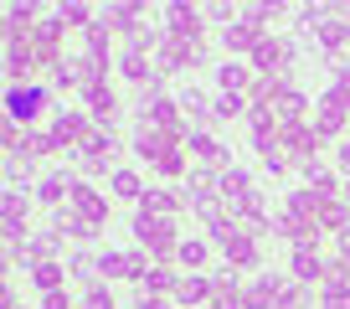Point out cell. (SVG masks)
<instances>
[{
  "label": "cell",
  "instance_id": "6da1fadb",
  "mask_svg": "<svg viewBox=\"0 0 350 309\" xmlns=\"http://www.w3.org/2000/svg\"><path fill=\"white\" fill-rule=\"evenodd\" d=\"M46 98H52V93H46L42 83H11V88H5V119L11 124H31L36 113L46 109Z\"/></svg>",
  "mask_w": 350,
  "mask_h": 309
},
{
  "label": "cell",
  "instance_id": "7a4b0ae2",
  "mask_svg": "<svg viewBox=\"0 0 350 309\" xmlns=\"http://www.w3.org/2000/svg\"><path fill=\"white\" fill-rule=\"evenodd\" d=\"M134 237H139V247H154V258H165V253H175V247H180L175 221H170V217H150V211H139V217H134Z\"/></svg>",
  "mask_w": 350,
  "mask_h": 309
},
{
  "label": "cell",
  "instance_id": "3957f363",
  "mask_svg": "<svg viewBox=\"0 0 350 309\" xmlns=\"http://www.w3.org/2000/svg\"><path fill=\"white\" fill-rule=\"evenodd\" d=\"M67 201H72V211H77V221H83V227H93V232H98L103 221H109V201H103L93 186H83V180L72 186V196H67Z\"/></svg>",
  "mask_w": 350,
  "mask_h": 309
},
{
  "label": "cell",
  "instance_id": "277c9868",
  "mask_svg": "<svg viewBox=\"0 0 350 309\" xmlns=\"http://www.w3.org/2000/svg\"><path fill=\"white\" fill-rule=\"evenodd\" d=\"M288 62H294V46H288L284 36H262V42H258V52H252V67H258L262 77L284 72Z\"/></svg>",
  "mask_w": 350,
  "mask_h": 309
},
{
  "label": "cell",
  "instance_id": "5b68a950",
  "mask_svg": "<svg viewBox=\"0 0 350 309\" xmlns=\"http://www.w3.org/2000/svg\"><path fill=\"white\" fill-rule=\"evenodd\" d=\"M278 144L288 150V160H314L319 134H314V124H278Z\"/></svg>",
  "mask_w": 350,
  "mask_h": 309
},
{
  "label": "cell",
  "instance_id": "8992f818",
  "mask_svg": "<svg viewBox=\"0 0 350 309\" xmlns=\"http://www.w3.org/2000/svg\"><path fill=\"white\" fill-rule=\"evenodd\" d=\"M345 113H350V103H340L335 93H325L319 109H314V134H319V139H335V134L345 129Z\"/></svg>",
  "mask_w": 350,
  "mask_h": 309
},
{
  "label": "cell",
  "instance_id": "52a82bcc",
  "mask_svg": "<svg viewBox=\"0 0 350 309\" xmlns=\"http://www.w3.org/2000/svg\"><path fill=\"white\" fill-rule=\"evenodd\" d=\"M52 134H57V144H62V150H83L88 139H93V134L98 129H88V113H57V124H52Z\"/></svg>",
  "mask_w": 350,
  "mask_h": 309
},
{
  "label": "cell",
  "instance_id": "ba28073f",
  "mask_svg": "<svg viewBox=\"0 0 350 309\" xmlns=\"http://www.w3.org/2000/svg\"><path fill=\"white\" fill-rule=\"evenodd\" d=\"M98 273L103 278H144V273H150V263H144L139 253H103L98 258Z\"/></svg>",
  "mask_w": 350,
  "mask_h": 309
},
{
  "label": "cell",
  "instance_id": "9c48e42d",
  "mask_svg": "<svg viewBox=\"0 0 350 309\" xmlns=\"http://www.w3.org/2000/svg\"><path fill=\"white\" fill-rule=\"evenodd\" d=\"M319 299H325V309L350 304V268L345 263H329V273L319 278Z\"/></svg>",
  "mask_w": 350,
  "mask_h": 309
},
{
  "label": "cell",
  "instance_id": "30bf717a",
  "mask_svg": "<svg viewBox=\"0 0 350 309\" xmlns=\"http://www.w3.org/2000/svg\"><path fill=\"white\" fill-rule=\"evenodd\" d=\"M26 211H31L26 191H21V186H5V237H11V243H21V232H26Z\"/></svg>",
  "mask_w": 350,
  "mask_h": 309
},
{
  "label": "cell",
  "instance_id": "8fae6325",
  "mask_svg": "<svg viewBox=\"0 0 350 309\" xmlns=\"http://www.w3.org/2000/svg\"><path fill=\"white\" fill-rule=\"evenodd\" d=\"M150 109H144V124L150 129H160V134H180V113H175V103L170 98H160V93H150Z\"/></svg>",
  "mask_w": 350,
  "mask_h": 309
},
{
  "label": "cell",
  "instance_id": "7c38bea8",
  "mask_svg": "<svg viewBox=\"0 0 350 309\" xmlns=\"http://www.w3.org/2000/svg\"><path fill=\"white\" fill-rule=\"evenodd\" d=\"M165 16H170V36H186V42H201V11L196 5H165Z\"/></svg>",
  "mask_w": 350,
  "mask_h": 309
},
{
  "label": "cell",
  "instance_id": "4fadbf2b",
  "mask_svg": "<svg viewBox=\"0 0 350 309\" xmlns=\"http://www.w3.org/2000/svg\"><path fill=\"white\" fill-rule=\"evenodd\" d=\"M221 42H227V52H258V42H262V26H252V21H232L227 31H221Z\"/></svg>",
  "mask_w": 350,
  "mask_h": 309
},
{
  "label": "cell",
  "instance_id": "5bb4252c",
  "mask_svg": "<svg viewBox=\"0 0 350 309\" xmlns=\"http://www.w3.org/2000/svg\"><path fill=\"white\" fill-rule=\"evenodd\" d=\"M160 52H165V67L175 72V67H191V62L201 57V42H186V36H165Z\"/></svg>",
  "mask_w": 350,
  "mask_h": 309
},
{
  "label": "cell",
  "instance_id": "9a60e30c",
  "mask_svg": "<svg viewBox=\"0 0 350 309\" xmlns=\"http://www.w3.org/2000/svg\"><path fill=\"white\" fill-rule=\"evenodd\" d=\"M329 273V263H319V247H294V278L299 284H319Z\"/></svg>",
  "mask_w": 350,
  "mask_h": 309
},
{
  "label": "cell",
  "instance_id": "2e32d148",
  "mask_svg": "<svg viewBox=\"0 0 350 309\" xmlns=\"http://www.w3.org/2000/svg\"><path fill=\"white\" fill-rule=\"evenodd\" d=\"M52 150H62L52 129H26V139H21V150H16V154H26V160H46Z\"/></svg>",
  "mask_w": 350,
  "mask_h": 309
},
{
  "label": "cell",
  "instance_id": "e0dca14e",
  "mask_svg": "<svg viewBox=\"0 0 350 309\" xmlns=\"http://www.w3.org/2000/svg\"><path fill=\"white\" fill-rule=\"evenodd\" d=\"M186 150L201 154V160H211V165H227V150H221L217 134H196V129H191V134H186Z\"/></svg>",
  "mask_w": 350,
  "mask_h": 309
},
{
  "label": "cell",
  "instance_id": "ac0fdd59",
  "mask_svg": "<svg viewBox=\"0 0 350 309\" xmlns=\"http://www.w3.org/2000/svg\"><path fill=\"white\" fill-rule=\"evenodd\" d=\"M217 294V288H211V278H201V273H186L180 278V288H175V299H180V304H206V299Z\"/></svg>",
  "mask_w": 350,
  "mask_h": 309
},
{
  "label": "cell",
  "instance_id": "d6986e66",
  "mask_svg": "<svg viewBox=\"0 0 350 309\" xmlns=\"http://www.w3.org/2000/svg\"><path fill=\"white\" fill-rule=\"evenodd\" d=\"M103 72H109V57H77V88H88V93H93V88H103Z\"/></svg>",
  "mask_w": 350,
  "mask_h": 309
},
{
  "label": "cell",
  "instance_id": "ffe728a7",
  "mask_svg": "<svg viewBox=\"0 0 350 309\" xmlns=\"http://www.w3.org/2000/svg\"><path fill=\"white\" fill-rule=\"evenodd\" d=\"M227 263L232 268H258V243H252V232H237L227 243Z\"/></svg>",
  "mask_w": 350,
  "mask_h": 309
},
{
  "label": "cell",
  "instance_id": "44dd1931",
  "mask_svg": "<svg viewBox=\"0 0 350 309\" xmlns=\"http://www.w3.org/2000/svg\"><path fill=\"white\" fill-rule=\"evenodd\" d=\"M139 16H144V5H139V0H129V5H109V11H103V21H109L113 26V31H139V26H134V21H139Z\"/></svg>",
  "mask_w": 350,
  "mask_h": 309
},
{
  "label": "cell",
  "instance_id": "7402d4cb",
  "mask_svg": "<svg viewBox=\"0 0 350 309\" xmlns=\"http://www.w3.org/2000/svg\"><path fill=\"white\" fill-rule=\"evenodd\" d=\"M88 103H93V119H98V124H113V119H119V98H113V88H109V83L88 93Z\"/></svg>",
  "mask_w": 350,
  "mask_h": 309
},
{
  "label": "cell",
  "instance_id": "603a6c76",
  "mask_svg": "<svg viewBox=\"0 0 350 309\" xmlns=\"http://www.w3.org/2000/svg\"><path fill=\"white\" fill-rule=\"evenodd\" d=\"M252 191V176L242 165H227L221 170V201H237V196H247Z\"/></svg>",
  "mask_w": 350,
  "mask_h": 309
},
{
  "label": "cell",
  "instance_id": "cb8c5ba5",
  "mask_svg": "<svg viewBox=\"0 0 350 309\" xmlns=\"http://www.w3.org/2000/svg\"><path fill=\"white\" fill-rule=\"evenodd\" d=\"M206 253H211V247L201 243V237H180V247H175L180 268H191V273H196V268H206Z\"/></svg>",
  "mask_w": 350,
  "mask_h": 309
},
{
  "label": "cell",
  "instance_id": "d4e9b609",
  "mask_svg": "<svg viewBox=\"0 0 350 309\" xmlns=\"http://www.w3.org/2000/svg\"><path fill=\"white\" fill-rule=\"evenodd\" d=\"M217 83H221V93H232V98H242V93H247V67H242V62H221Z\"/></svg>",
  "mask_w": 350,
  "mask_h": 309
},
{
  "label": "cell",
  "instance_id": "484cf974",
  "mask_svg": "<svg viewBox=\"0 0 350 309\" xmlns=\"http://www.w3.org/2000/svg\"><path fill=\"white\" fill-rule=\"evenodd\" d=\"M72 186H77V180H67L62 170H57V176H46L42 186H36V201H46V206H57V201H62V196H72Z\"/></svg>",
  "mask_w": 350,
  "mask_h": 309
},
{
  "label": "cell",
  "instance_id": "4316f807",
  "mask_svg": "<svg viewBox=\"0 0 350 309\" xmlns=\"http://www.w3.org/2000/svg\"><path fill=\"white\" fill-rule=\"evenodd\" d=\"M113 196L119 201H144L150 191H144V180L134 176V170H113Z\"/></svg>",
  "mask_w": 350,
  "mask_h": 309
},
{
  "label": "cell",
  "instance_id": "83f0119b",
  "mask_svg": "<svg viewBox=\"0 0 350 309\" xmlns=\"http://www.w3.org/2000/svg\"><path fill=\"white\" fill-rule=\"evenodd\" d=\"M139 284H144V294L154 299V294H175V288H180V278H175L170 268H150V273H144Z\"/></svg>",
  "mask_w": 350,
  "mask_h": 309
},
{
  "label": "cell",
  "instance_id": "f1b7e54d",
  "mask_svg": "<svg viewBox=\"0 0 350 309\" xmlns=\"http://www.w3.org/2000/svg\"><path fill=\"white\" fill-rule=\"evenodd\" d=\"M31 284L42 288V294H57V288H62V263H57V258H52V263H36L31 268Z\"/></svg>",
  "mask_w": 350,
  "mask_h": 309
},
{
  "label": "cell",
  "instance_id": "f546056e",
  "mask_svg": "<svg viewBox=\"0 0 350 309\" xmlns=\"http://www.w3.org/2000/svg\"><path fill=\"white\" fill-rule=\"evenodd\" d=\"M119 72L129 77V83H144V88H154V83H150V62H144L139 52H124V57H119Z\"/></svg>",
  "mask_w": 350,
  "mask_h": 309
},
{
  "label": "cell",
  "instance_id": "4dcf8cb0",
  "mask_svg": "<svg viewBox=\"0 0 350 309\" xmlns=\"http://www.w3.org/2000/svg\"><path fill=\"white\" fill-rule=\"evenodd\" d=\"M139 211H150V217H175V211H180V201H175L170 191H150V196L139 201Z\"/></svg>",
  "mask_w": 350,
  "mask_h": 309
},
{
  "label": "cell",
  "instance_id": "1f68e13d",
  "mask_svg": "<svg viewBox=\"0 0 350 309\" xmlns=\"http://www.w3.org/2000/svg\"><path fill=\"white\" fill-rule=\"evenodd\" d=\"M345 217H350V201H325L319 206V227L329 232H345Z\"/></svg>",
  "mask_w": 350,
  "mask_h": 309
},
{
  "label": "cell",
  "instance_id": "d6a6232c",
  "mask_svg": "<svg viewBox=\"0 0 350 309\" xmlns=\"http://www.w3.org/2000/svg\"><path fill=\"white\" fill-rule=\"evenodd\" d=\"M154 170H160V176H180V170H186V154H180V144H165V150L154 154Z\"/></svg>",
  "mask_w": 350,
  "mask_h": 309
},
{
  "label": "cell",
  "instance_id": "836d02e7",
  "mask_svg": "<svg viewBox=\"0 0 350 309\" xmlns=\"http://www.w3.org/2000/svg\"><path fill=\"white\" fill-rule=\"evenodd\" d=\"M109 36H113L109 21H93V26H88V57H103V52H109Z\"/></svg>",
  "mask_w": 350,
  "mask_h": 309
},
{
  "label": "cell",
  "instance_id": "e575fe53",
  "mask_svg": "<svg viewBox=\"0 0 350 309\" xmlns=\"http://www.w3.org/2000/svg\"><path fill=\"white\" fill-rule=\"evenodd\" d=\"M57 16H62L67 31H72V26H83V31L93 26V11H88V5H72V0H67V5H57Z\"/></svg>",
  "mask_w": 350,
  "mask_h": 309
},
{
  "label": "cell",
  "instance_id": "d590c367",
  "mask_svg": "<svg viewBox=\"0 0 350 309\" xmlns=\"http://www.w3.org/2000/svg\"><path fill=\"white\" fill-rule=\"evenodd\" d=\"M180 103H186V119H191V124H211V113H217V109H206V98H201V93H186Z\"/></svg>",
  "mask_w": 350,
  "mask_h": 309
},
{
  "label": "cell",
  "instance_id": "8d00e7d4",
  "mask_svg": "<svg viewBox=\"0 0 350 309\" xmlns=\"http://www.w3.org/2000/svg\"><path fill=\"white\" fill-rule=\"evenodd\" d=\"M262 165L273 170V176H284V170H288V150H278V139L262 144Z\"/></svg>",
  "mask_w": 350,
  "mask_h": 309
},
{
  "label": "cell",
  "instance_id": "74e56055",
  "mask_svg": "<svg viewBox=\"0 0 350 309\" xmlns=\"http://www.w3.org/2000/svg\"><path fill=\"white\" fill-rule=\"evenodd\" d=\"M242 109H252V103L247 98H232V93H221V98H217V119H237Z\"/></svg>",
  "mask_w": 350,
  "mask_h": 309
},
{
  "label": "cell",
  "instance_id": "f35d334b",
  "mask_svg": "<svg viewBox=\"0 0 350 309\" xmlns=\"http://www.w3.org/2000/svg\"><path fill=\"white\" fill-rule=\"evenodd\" d=\"M83 309H113V294H109L103 284H93V288L83 294Z\"/></svg>",
  "mask_w": 350,
  "mask_h": 309
},
{
  "label": "cell",
  "instance_id": "ab89813d",
  "mask_svg": "<svg viewBox=\"0 0 350 309\" xmlns=\"http://www.w3.org/2000/svg\"><path fill=\"white\" fill-rule=\"evenodd\" d=\"M42 309H72V299L57 288V294H42Z\"/></svg>",
  "mask_w": 350,
  "mask_h": 309
},
{
  "label": "cell",
  "instance_id": "60d3db41",
  "mask_svg": "<svg viewBox=\"0 0 350 309\" xmlns=\"http://www.w3.org/2000/svg\"><path fill=\"white\" fill-rule=\"evenodd\" d=\"M340 170H350V144H340Z\"/></svg>",
  "mask_w": 350,
  "mask_h": 309
},
{
  "label": "cell",
  "instance_id": "b9f144b4",
  "mask_svg": "<svg viewBox=\"0 0 350 309\" xmlns=\"http://www.w3.org/2000/svg\"><path fill=\"white\" fill-rule=\"evenodd\" d=\"M0 304H5V309H21V304H16V294H11V288H5V299H0Z\"/></svg>",
  "mask_w": 350,
  "mask_h": 309
},
{
  "label": "cell",
  "instance_id": "7bdbcfd3",
  "mask_svg": "<svg viewBox=\"0 0 350 309\" xmlns=\"http://www.w3.org/2000/svg\"><path fill=\"white\" fill-rule=\"evenodd\" d=\"M139 309H165V304H160V299H144V304H139Z\"/></svg>",
  "mask_w": 350,
  "mask_h": 309
},
{
  "label": "cell",
  "instance_id": "ee69618b",
  "mask_svg": "<svg viewBox=\"0 0 350 309\" xmlns=\"http://www.w3.org/2000/svg\"><path fill=\"white\" fill-rule=\"evenodd\" d=\"M345 201H350V180H345Z\"/></svg>",
  "mask_w": 350,
  "mask_h": 309
},
{
  "label": "cell",
  "instance_id": "f6af8a7d",
  "mask_svg": "<svg viewBox=\"0 0 350 309\" xmlns=\"http://www.w3.org/2000/svg\"><path fill=\"white\" fill-rule=\"evenodd\" d=\"M335 309H350V304H335Z\"/></svg>",
  "mask_w": 350,
  "mask_h": 309
},
{
  "label": "cell",
  "instance_id": "bcb514c9",
  "mask_svg": "<svg viewBox=\"0 0 350 309\" xmlns=\"http://www.w3.org/2000/svg\"><path fill=\"white\" fill-rule=\"evenodd\" d=\"M206 309H217V304H206Z\"/></svg>",
  "mask_w": 350,
  "mask_h": 309
}]
</instances>
